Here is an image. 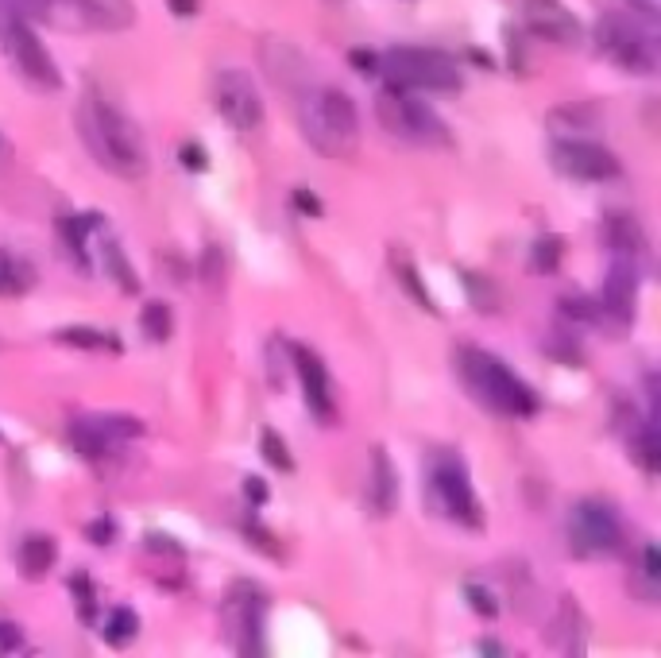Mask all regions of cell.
Masks as SVG:
<instances>
[{
    "label": "cell",
    "instance_id": "24",
    "mask_svg": "<svg viewBox=\"0 0 661 658\" xmlns=\"http://www.w3.org/2000/svg\"><path fill=\"white\" fill-rule=\"evenodd\" d=\"M62 345H74V349H93V353H120V341H116L109 329H93V326H66L55 333Z\"/></svg>",
    "mask_w": 661,
    "mask_h": 658
},
{
    "label": "cell",
    "instance_id": "1",
    "mask_svg": "<svg viewBox=\"0 0 661 658\" xmlns=\"http://www.w3.org/2000/svg\"><path fill=\"white\" fill-rule=\"evenodd\" d=\"M78 132L86 140L89 155L109 167L120 179H144L147 175V151L136 132V124L124 117L105 97L89 93L78 109Z\"/></svg>",
    "mask_w": 661,
    "mask_h": 658
},
{
    "label": "cell",
    "instance_id": "27",
    "mask_svg": "<svg viewBox=\"0 0 661 658\" xmlns=\"http://www.w3.org/2000/svg\"><path fill=\"white\" fill-rule=\"evenodd\" d=\"M561 256H565V240L546 233V237H538V244L530 248V271L534 275H553V271L561 268Z\"/></svg>",
    "mask_w": 661,
    "mask_h": 658
},
{
    "label": "cell",
    "instance_id": "10",
    "mask_svg": "<svg viewBox=\"0 0 661 658\" xmlns=\"http://www.w3.org/2000/svg\"><path fill=\"white\" fill-rule=\"evenodd\" d=\"M549 163L557 175L576 182H611L623 175V163L604 148V144H592V140H576V136H565V140H553L549 148Z\"/></svg>",
    "mask_w": 661,
    "mask_h": 658
},
{
    "label": "cell",
    "instance_id": "3",
    "mask_svg": "<svg viewBox=\"0 0 661 658\" xmlns=\"http://www.w3.org/2000/svg\"><path fill=\"white\" fill-rule=\"evenodd\" d=\"M375 74L391 86L403 90H426V93H457L460 90V70L457 62L441 51H426V47H391L383 55H375Z\"/></svg>",
    "mask_w": 661,
    "mask_h": 658
},
{
    "label": "cell",
    "instance_id": "16",
    "mask_svg": "<svg viewBox=\"0 0 661 658\" xmlns=\"http://www.w3.org/2000/svg\"><path fill=\"white\" fill-rule=\"evenodd\" d=\"M546 635H549V647L557 655H584L588 651V620H584V612H580V604L573 597H565L557 604Z\"/></svg>",
    "mask_w": 661,
    "mask_h": 658
},
{
    "label": "cell",
    "instance_id": "34",
    "mask_svg": "<svg viewBox=\"0 0 661 658\" xmlns=\"http://www.w3.org/2000/svg\"><path fill=\"white\" fill-rule=\"evenodd\" d=\"M70 593H78V600H82V620H93V585H89L86 573L70 577Z\"/></svg>",
    "mask_w": 661,
    "mask_h": 658
},
{
    "label": "cell",
    "instance_id": "5",
    "mask_svg": "<svg viewBox=\"0 0 661 658\" xmlns=\"http://www.w3.org/2000/svg\"><path fill=\"white\" fill-rule=\"evenodd\" d=\"M375 109H379V124L406 144H418V148H445L449 144V128L433 117L426 101H418L414 90L387 82L375 97Z\"/></svg>",
    "mask_w": 661,
    "mask_h": 658
},
{
    "label": "cell",
    "instance_id": "36",
    "mask_svg": "<svg viewBox=\"0 0 661 658\" xmlns=\"http://www.w3.org/2000/svg\"><path fill=\"white\" fill-rule=\"evenodd\" d=\"M290 202H294L298 210L306 213V217H321V213H325V206H321V198H317V194H310L306 186H298V190L290 194Z\"/></svg>",
    "mask_w": 661,
    "mask_h": 658
},
{
    "label": "cell",
    "instance_id": "37",
    "mask_svg": "<svg viewBox=\"0 0 661 658\" xmlns=\"http://www.w3.org/2000/svg\"><path fill=\"white\" fill-rule=\"evenodd\" d=\"M178 159H182V167H186V171H205V167H209V155H205L198 144H182Z\"/></svg>",
    "mask_w": 661,
    "mask_h": 658
},
{
    "label": "cell",
    "instance_id": "42",
    "mask_svg": "<svg viewBox=\"0 0 661 658\" xmlns=\"http://www.w3.org/2000/svg\"><path fill=\"white\" fill-rule=\"evenodd\" d=\"M480 655H503V647H499L495 639H484V643H480Z\"/></svg>",
    "mask_w": 661,
    "mask_h": 658
},
{
    "label": "cell",
    "instance_id": "8",
    "mask_svg": "<svg viewBox=\"0 0 661 658\" xmlns=\"http://www.w3.org/2000/svg\"><path fill=\"white\" fill-rule=\"evenodd\" d=\"M569 539L580 558H600L619 550L623 542V527H619V515L604 500H580L569 515Z\"/></svg>",
    "mask_w": 661,
    "mask_h": 658
},
{
    "label": "cell",
    "instance_id": "21",
    "mask_svg": "<svg viewBox=\"0 0 661 658\" xmlns=\"http://www.w3.org/2000/svg\"><path fill=\"white\" fill-rule=\"evenodd\" d=\"M66 434H70L74 449H78L86 461H101V457H109V449L116 446L97 419H70V430H66Z\"/></svg>",
    "mask_w": 661,
    "mask_h": 658
},
{
    "label": "cell",
    "instance_id": "44",
    "mask_svg": "<svg viewBox=\"0 0 661 658\" xmlns=\"http://www.w3.org/2000/svg\"><path fill=\"white\" fill-rule=\"evenodd\" d=\"M4 159H8V140L0 136V163H4Z\"/></svg>",
    "mask_w": 661,
    "mask_h": 658
},
{
    "label": "cell",
    "instance_id": "18",
    "mask_svg": "<svg viewBox=\"0 0 661 658\" xmlns=\"http://www.w3.org/2000/svg\"><path fill=\"white\" fill-rule=\"evenodd\" d=\"M55 562H58V546L51 535H28V539L16 546V569H20L24 581L47 577Z\"/></svg>",
    "mask_w": 661,
    "mask_h": 658
},
{
    "label": "cell",
    "instance_id": "2",
    "mask_svg": "<svg viewBox=\"0 0 661 658\" xmlns=\"http://www.w3.org/2000/svg\"><path fill=\"white\" fill-rule=\"evenodd\" d=\"M457 368H460L464 388L472 391L484 407L499 411V415H511V419H530V415H538V395L526 388L503 360L491 357L488 349L460 345Z\"/></svg>",
    "mask_w": 661,
    "mask_h": 658
},
{
    "label": "cell",
    "instance_id": "9",
    "mask_svg": "<svg viewBox=\"0 0 661 658\" xmlns=\"http://www.w3.org/2000/svg\"><path fill=\"white\" fill-rule=\"evenodd\" d=\"M225 635L236 655H263V593L252 581H236L225 593Z\"/></svg>",
    "mask_w": 661,
    "mask_h": 658
},
{
    "label": "cell",
    "instance_id": "40",
    "mask_svg": "<svg viewBox=\"0 0 661 658\" xmlns=\"http://www.w3.org/2000/svg\"><path fill=\"white\" fill-rule=\"evenodd\" d=\"M202 271H205V279L217 287V275H221V252H217V248H209V252H205V268Z\"/></svg>",
    "mask_w": 661,
    "mask_h": 658
},
{
    "label": "cell",
    "instance_id": "6",
    "mask_svg": "<svg viewBox=\"0 0 661 658\" xmlns=\"http://www.w3.org/2000/svg\"><path fill=\"white\" fill-rule=\"evenodd\" d=\"M430 492L437 500V508L445 511L449 519H457L464 527H480V504H476V492H472V477H468V465L460 461L453 449L437 453L430 465Z\"/></svg>",
    "mask_w": 661,
    "mask_h": 658
},
{
    "label": "cell",
    "instance_id": "26",
    "mask_svg": "<svg viewBox=\"0 0 661 658\" xmlns=\"http://www.w3.org/2000/svg\"><path fill=\"white\" fill-rule=\"evenodd\" d=\"M395 275H399V283H403L406 295L418 302L426 314H437V302L430 299V287L422 283V275H418V268H414V260H406L403 252H395Z\"/></svg>",
    "mask_w": 661,
    "mask_h": 658
},
{
    "label": "cell",
    "instance_id": "4",
    "mask_svg": "<svg viewBox=\"0 0 661 658\" xmlns=\"http://www.w3.org/2000/svg\"><path fill=\"white\" fill-rule=\"evenodd\" d=\"M302 128L321 155L345 159L348 151L356 148L360 117H356V105L348 93L325 86V90H314V97L302 105Z\"/></svg>",
    "mask_w": 661,
    "mask_h": 658
},
{
    "label": "cell",
    "instance_id": "30",
    "mask_svg": "<svg viewBox=\"0 0 661 658\" xmlns=\"http://www.w3.org/2000/svg\"><path fill=\"white\" fill-rule=\"evenodd\" d=\"M259 453H263V461H267L271 469H279V473H294V457H290L287 442H283L275 430H263V434H259Z\"/></svg>",
    "mask_w": 661,
    "mask_h": 658
},
{
    "label": "cell",
    "instance_id": "32",
    "mask_svg": "<svg viewBox=\"0 0 661 658\" xmlns=\"http://www.w3.org/2000/svg\"><path fill=\"white\" fill-rule=\"evenodd\" d=\"M464 600H468V604H472L484 620H495V616H499V600L491 597L484 585H476V581H468V585H464Z\"/></svg>",
    "mask_w": 661,
    "mask_h": 658
},
{
    "label": "cell",
    "instance_id": "14",
    "mask_svg": "<svg viewBox=\"0 0 661 658\" xmlns=\"http://www.w3.org/2000/svg\"><path fill=\"white\" fill-rule=\"evenodd\" d=\"M634 306H638V264L615 256L600 291V314H607L615 326H627L634 322Z\"/></svg>",
    "mask_w": 661,
    "mask_h": 658
},
{
    "label": "cell",
    "instance_id": "31",
    "mask_svg": "<svg viewBox=\"0 0 661 658\" xmlns=\"http://www.w3.org/2000/svg\"><path fill=\"white\" fill-rule=\"evenodd\" d=\"M561 314L569 322H596L600 318V302L584 299V295H561Z\"/></svg>",
    "mask_w": 661,
    "mask_h": 658
},
{
    "label": "cell",
    "instance_id": "43",
    "mask_svg": "<svg viewBox=\"0 0 661 658\" xmlns=\"http://www.w3.org/2000/svg\"><path fill=\"white\" fill-rule=\"evenodd\" d=\"M24 4H28V8H35V12H43V16H47V12H51V4H55V0H24Z\"/></svg>",
    "mask_w": 661,
    "mask_h": 658
},
{
    "label": "cell",
    "instance_id": "19",
    "mask_svg": "<svg viewBox=\"0 0 661 658\" xmlns=\"http://www.w3.org/2000/svg\"><path fill=\"white\" fill-rule=\"evenodd\" d=\"M372 504L379 515H391L399 508V473L387 449H372Z\"/></svg>",
    "mask_w": 661,
    "mask_h": 658
},
{
    "label": "cell",
    "instance_id": "13",
    "mask_svg": "<svg viewBox=\"0 0 661 658\" xmlns=\"http://www.w3.org/2000/svg\"><path fill=\"white\" fill-rule=\"evenodd\" d=\"M290 349V364H294V372H298V380H302V395H306V407H310V415L317 422H325V426H333L337 422V399H333V384H329V372H325V364L317 353H310L306 345H287Z\"/></svg>",
    "mask_w": 661,
    "mask_h": 658
},
{
    "label": "cell",
    "instance_id": "29",
    "mask_svg": "<svg viewBox=\"0 0 661 658\" xmlns=\"http://www.w3.org/2000/svg\"><path fill=\"white\" fill-rule=\"evenodd\" d=\"M140 322H144V333L151 341H167L174 333V314L167 302H144V314H140Z\"/></svg>",
    "mask_w": 661,
    "mask_h": 658
},
{
    "label": "cell",
    "instance_id": "39",
    "mask_svg": "<svg viewBox=\"0 0 661 658\" xmlns=\"http://www.w3.org/2000/svg\"><path fill=\"white\" fill-rule=\"evenodd\" d=\"M244 492H248V500H252V504H267V496H271L267 480H259V477H248V480H244Z\"/></svg>",
    "mask_w": 661,
    "mask_h": 658
},
{
    "label": "cell",
    "instance_id": "23",
    "mask_svg": "<svg viewBox=\"0 0 661 658\" xmlns=\"http://www.w3.org/2000/svg\"><path fill=\"white\" fill-rule=\"evenodd\" d=\"M101 264H105V271L113 275L116 287H120L124 295H140V275H136V268L128 264V256H124L120 240L101 237Z\"/></svg>",
    "mask_w": 661,
    "mask_h": 658
},
{
    "label": "cell",
    "instance_id": "22",
    "mask_svg": "<svg viewBox=\"0 0 661 658\" xmlns=\"http://www.w3.org/2000/svg\"><path fill=\"white\" fill-rule=\"evenodd\" d=\"M97 225H101V217H58V240H62V248L70 252V260L82 271H89L86 240L89 229H97Z\"/></svg>",
    "mask_w": 661,
    "mask_h": 658
},
{
    "label": "cell",
    "instance_id": "38",
    "mask_svg": "<svg viewBox=\"0 0 661 658\" xmlns=\"http://www.w3.org/2000/svg\"><path fill=\"white\" fill-rule=\"evenodd\" d=\"M642 569H646V581H650V585H658V581H661L658 546H646V550H642Z\"/></svg>",
    "mask_w": 661,
    "mask_h": 658
},
{
    "label": "cell",
    "instance_id": "41",
    "mask_svg": "<svg viewBox=\"0 0 661 658\" xmlns=\"http://www.w3.org/2000/svg\"><path fill=\"white\" fill-rule=\"evenodd\" d=\"M171 4V12H178V16H194L198 12V0H167Z\"/></svg>",
    "mask_w": 661,
    "mask_h": 658
},
{
    "label": "cell",
    "instance_id": "11",
    "mask_svg": "<svg viewBox=\"0 0 661 658\" xmlns=\"http://www.w3.org/2000/svg\"><path fill=\"white\" fill-rule=\"evenodd\" d=\"M4 47H8L12 62L20 66V74L28 78L31 86H39V90H62V74H58L55 59L47 55L43 39L24 20H8L4 24Z\"/></svg>",
    "mask_w": 661,
    "mask_h": 658
},
{
    "label": "cell",
    "instance_id": "12",
    "mask_svg": "<svg viewBox=\"0 0 661 658\" xmlns=\"http://www.w3.org/2000/svg\"><path fill=\"white\" fill-rule=\"evenodd\" d=\"M217 113L229 120L236 132H252L263 120V101H259L256 82L244 70H221L217 74Z\"/></svg>",
    "mask_w": 661,
    "mask_h": 658
},
{
    "label": "cell",
    "instance_id": "15",
    "mask_svg": "<svg viewBox=\"0 0 661 658\" xmlns=\"http://www.w3.org/2000/svg\"><path fill=\"white\" fill-rule=\"evenodd\" d=\"M522 8H526V24L534 35H542L549 43H576L580 39V24L561 0H522Z\"/></svg>",
    "mask_w": 661,
    "mask_h": 658
},
{
    "label": "cell",
    "instance_id": "20",
    "mask_svg": "<svg viewBox=\"0 0 661 658\" xmlns=\"http://www.w3.org/2000/svg\"><path fill=\"white\" fill-rule=\"evenodd\" d=\"M35 268H31V260H24L20 252H8V248H0V299H20V295H28L31 287H35Z\"/></svg>",
    "mask_w": 661,
    "mask_h": 658
},
{
    "label": "cell",
    "instance_id": "35",
    "mask_svg": "<svg viewBox=\"0 0 661 658\" xmlns=\"http://www.w3.org/2000/svg\"><path fill=\"white\" fill-rule=\"evenodd\" d=\"M20 643H24V631H20V624H12V620H0V655H12V651H20Z\"/></svg>",
    "mask_w": 661,
    "mask_h": 658
},
{
    "label": "cell",
    "instance_id": "33",
    "mask_svg": "<svg viewBox=\"0 0 661 658\" xmlns=\"http://www.w3.org/2000/svg\"><path fill=\"white\" fill-rule=\"evenodd\" d=\"M86 539L93 542V546H113L116 542V523L113 519H105V515H101V519H93V523L86 527Z\"/></svg>",
    "mask_w": 661,
    "mask_h": 658
},
{
    "label": "cell",
    "instance_id": "7",
    "mask_svg": "<svg viewBox=\"0 0 661 658\" xmlns=\"http://www.w3.org/2000/svg\"><path fill=\"white\" fill-rule=\"evenodd\" d=\"M596 39L611 59L619 62L623 70L634 74H654L658 70V47H654V35L646 28H638L631 16L623 12H607L596 28Z\"/></svg>",
    "mask_w": 661,
    "mask_h": 658
},
{
    "label": "cell",
    "instance_id": "25",
    "mask_svg": "<svg viewBox=\"0 0 661 658\" xmlns=\"http://www.w3.org/2000/svg\"><path fill=\"white\" fill-rule=\"evenodd\" d=\"M631 453L646 473H658L661 469V434H658V426H654V422H642V426L634 430Z\"/></svg>",
    "mask_w": 661,
    "mask_h": 658
},
{
    "label": "cell",
    "instance_id": "28",
    "mask_svg": "<svg viewBox=\"0 0 661 658\" xmlns=\"http://www.w3.org/2000/svg\"><path fill=\"white\" fill-rule=\"evenodd\" d=\"M136 635H140V616L132 608H113L109 620H105V639L113 647H128Z\"/></svg>",
    "mask_w": 661,
    "mask_h": 658
},
{
    "label": "cell",
    "instance_id": "17",
    "mask_svg": "<svg viewBox=\"0 0 661 658\" xmlns=\"http://www.w3.org/2000/svg\"><path fill=\"white\" fill-rule=\"evenodd\" d=\"M604 240L607 248L615 252V256H623V260H642L646 256V233H642V225H638V217L631 213H607L604 217Z\"/></svg>",
    "mask_w": 661,
    "mask_h": 658
}]
</instances>
